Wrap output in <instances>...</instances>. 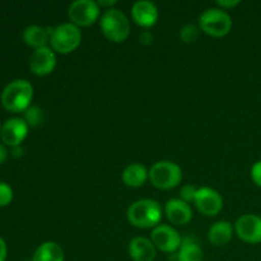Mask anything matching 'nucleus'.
<instances>
[{"mask_svg": "<svg viewBox=\"0 0 261 261\" xmlns=\"http://www.w3.org/2000/svg\"><path fill=\"white\" fill-rule=\"evenodd\" d=\"M2 126H3V125L0 124V134H2Z\"/></svg>", "mask_w": 261, "mask_h": 261, "instance_id": "nucleus-32", "label": "nucleus"}, {"mask_svg": "<svg viewBox=\"0 0 261 261\" xmlns=\"http://www.w3.org/2000/svg\"><path fill=\"white\" fill-rule=\"evenodd\" d=\"M28 125L22 117H12L7 120L2 126V138L3 144L8 147H19L20 143L27 138Z\"/></svg>", "mask_w": 261, "mask_h": 261, "instance_id": "nucleus-12", "label": "nucleus"}, {"mask_svg": "<svg viewBox=\"0 0 261 261\" xmlns=\"http://www.w3.org/2000/svg\"><path fill=\"white\" fill-rule=\"evenodd\" d=\"M126 217L137 228H155L162 219V206L153 199H140L127 208Z\"/></svg>", "mask_w": 261, "mask_h": 261, "instance_id": "nucleus-2", "label": "nucleus"}, {"mask_svg": "<svg viewBox=\"0 0 261 261\" xmlns=\"http://www.w3.org/2000/svg\"><path fill=\"white\" fill-rule=\"evenodd\" d=\"M50 33V47L55 53L68 55L79 47L82 42L81 28L73 23H63L54 28H47Z\"/></svg>", "mask_w": 261, "mask_h": 261, "instance_id": "nucleus-4", "label": "nucleus"}, {"mask_svg": "<svg viewBox=\"0 0 261 261\" xmlns=\"http://www.w3.org/2000/svg\"><path fill=\"white\" fill-rule=\"evenodd\" d=\"M7 158H8V150L7 148H5V144L0 143V165H3V163L5 162Z\"/></svg>", "mask_w": 261, "mask_h": 261, "instance_id": "nucleus-30", "label": "nucleus"}, {"mask_svg": "<svg viewBox=\"0 0 261 261\" xmlns=\"http://www.w3.org/2000/svg\"><path fill=\"white\" fill-rule=\"evenodd\" d=\"M70 23L76 27H89L101 17V8L93 0H75L68 8Z\"/></svg>", "mask_w": 261, "mask_h": 261, "instance_id": "nucleus-7", "label": "nucleus"}, {"mask_svg": "<svg viewBox=\"0 0 261 261\" xmlns=\"http://www.w3.org/2000/svg\"><path fill=\"white\" fill-rule=\"evenodd\" d=\"M232 18L221 8H209L199 17V27L212 37H224L232 30Z\"/></svg>", "mask_w": 261, "mask_h": 261, "instance_id": "nucleus-6", "label": "nucleus"}, {"mask_svg": "<svg viewBox=\"0 0 261 261\" xmlns=\"http://www.w3.org/2000/svg\"><path fill=\"white\" fill-rule=\"evenodd\" d=\"M33 99V87L25 79H15L3 89L0 102L7 111L12 114L24 112L31 107Z\"/></svg>", "mask_w": 261, "mask_h": 261, "instance_id": "nucleus-1", "label": "nucleus"}, {"mask_svg": "<svg viewBox=\"0 0 261 261\" xmlns=\"http://www.w3.org/2000/svg\"><path fill=\"white\" fill-rule=\"evenodd\" d=\"M139 40L143 45H150V43L153 42V35L150 32H148V31H144V32L140 35Z\"/></svg>", "mask_w": 261, "mask_h": 261, "instance_id": "nucleus-27", "label": "nucleus"}, {"mask_svg": "<svg viewBox=\"0 0 261 261\" xmlns=\"http://www.w3.org/2000/svg\"><path fill=\"white\" fill-rule=\"evenodd\" d=\"M99 27L105 37L115 43L124 42L130 36V20L124 12L116 8L106 9L102 13Z\"/></svg>", "mask_w": 261, "mask_h": 261, "instance_id": "nucleus-3", "label": "nucleus"}, {"mask_svg": "<svg viewBox=\"0 0 261 261\" xmlns=\"http://www.w3.org/2000/svg\"><path fill=\"white\" fill-rule=\"evenodd\" d=\"M7 254H8L7 244H5L4 240L0 237V261H5V259H7Z\"/></svg>", "mask_w": 261, "mask_h": 261, "instance_id": "nucleus-28", "label": "nucleus"}, {"mask_svg": "<svg viewBox=\"0 0 261 261\" xmlns=\"http://www.w3.org/2000/svg\"><path fill=\"white\" fill-rule=\"evenodd\" d=\"M43 112L40 107L37 106H31L30 109H27L24 111V116H23V120L27 122V125L30 127H37L40 126L43 122Z\"/></svg>", "mask_w": 261, "mask_h": 261, "instance_id": "nucleus-21", "label": "nucleus"}, {"mask_svg": "<svg viewBox=\"0 0 261 261\" xmlns=\"http://www.w3.org/2000/svg\"><path fill=\"white\" fill-rule=\"evenodd\" d=\"M196 193H198V189L195 188V186L193 185H185L181 188L180 190V199L181 200H184L185 203L190 204L193 203L194 200H195V196H196Z\"/></svg>", "mask_w": 261, "mask_h": 261, "instance_id": "nucleus-24", "label": "nucleus"}, {"mask_svg": "<svg viewBox=\"0 0 261 261\" xmlns=\"http://www.w3.org/2000/svg\"><path fill=\"white\" fill-rule=\"evenodd\" d=\"M13 189L8 184L0 182V206H8L13 200Z\"/></svg>", "mask_w": 261, "mask_h": 261, "instance_id": "nucleus-23", "label": "nucleus"}, {"mask_svg": "<svg viewBox=\"0 0 261 261\" xmlns=\"http://www.w3.org/2000/svg\"><path fill=\"white\" fill-rule=\"evenodd\" d=\"M200 27L195 24H185L180 31V38L185 43H194L198 41L199 36H200Z\"/></svg>", "mask_w": 261, "mask_h": 261, "instance_id": "nucleus-22", "label": "nucleus"}, {"mask_svg": "<svg viewBox=\"0 0 261 261\" xmlns=\"http://www.w3.org/2000/svg\"><path fill=\"white\" fill-rule=\"evenodd\" d=\"M251 178L255 185L261 188V160L257 161L251 168Z\"/></svg>", "mask_w": 261, "mask_h": 261, "instance_id": "nucleus-25", "label": "nucleus"}, {"mask_svg": "<svg viewBox=\"0 0 261 261\" xmlns=\"http://www.w3.org/2000/svg\"><path fill=\"white\" fill-rule=\"evenodd\" d=\"M176 257L177 261H203L204 254L198 242L191 239H184Z\"/></svg>", "mask_w": 261, "mask_h": 261, "instance_id": "nucleus-20", "label": "nucleus"}, {"mask_svg": "<svg viewBox=\"0 0 261 261\" xmlns=\"http://www.w3.org/2000/svg\"><path fill=\"white\" fill-rule=\"evenodd\" d=\"M97 3H98L99 8H107V9H112V7H114L117 2L116 0H106V2H105V0H99V2H97Z\"/></svg>", "mask_w": 261, "mask_h": 261, "instance_id": "nucleus-29", "label": "nucleus"}, {"mask_svg": "<svg viewBox=\"0 0 261 261\" xmlns=\"http://www.w3.org/2000/svg\"><path fill=\"white\" fill-rule=\"evenodd\" d=\"M194 204L203 216L216 217L223 209V198L214 189L200 188L198 189Z\"/></svg>", "mask_w": 261, "mask_h": 261, "instance_id": "nucleus-10", "label": "nucleus"}, {"mask_svg": "<svg viewBox=\"0 0 261 261\" xmlns=\"http://www.w3.org/2000/svg\"><path fill=\"white\" fill-rule=\"evenodd\" d=\"M234 227L232 226L231 222L228 221H219L214 223L209 228L208 239L212 245L217 247H223L229 244L233 236Z\"/></svg>", "mask_w": 261, "mask_h": 261, "instance_id": "nucleus-17", "label": "nucleus"}, {"mask_svg": "<svg viewBox=\"0 0 261 261\" xmlns=\"http://www.w3.org/2000/svg\"><path fill=\"white\" fill-rule=\"evenodd\" d=\"M217 4H218V7L221 8V9L226 10L237 7L239 4H241V2H240V0H219V2H217Z\"/></svg>", "mask_w": 261, "mask_h": 261, "instance_id": "nucleus-26", "label": "nucleus"}, {"mask_svg": "<svg viewBox=\"0 0 261 261\" xmlns=\"http://www.w3.org/2000/svg\"><path fill=\"white\" fill-rule=\"evenodd\" d=\"M56 61H58V58H56L55 51L46 46V47H41L33 51L32 55L30 56L28 65L35 75L46 76L55 70Z\"/></svg>", "mask_w": 261, "mask_h": 261, "instance_id": "nucleus-11", "label": "nucleus"}, {"mask_svg": "<svg viewBox=\"0 0 261 261\" xmlns=\"http://www.w3.org/2000/svg\"><path fill=\"white\" fill-rule=\"evenodd\" d=\"M150 240L154 244L155 249L166 254H173L182 244L180 233L168 224H158L155 228H153Z\"/></svg>", "mask_w": 261, "mask_h": 261, "instance_id": "nucleus-8", "label": "nucleus"}, {"mask_svg": "<svg viewBox=\"0 0 261 261\" xmlns=\"http://www.w3.org/2000/svg\"><path fill=\"white\" fill-rule=\"evenodd\" d=\"M234 232L246 244H261V217L256 214L241 216L234 223Z\"/></svg>", "mask_w": 261, "mask_h": 261, "instance_id": "nucleus-9", "label": "nucleus"}, {"mask_svg": "<svg viewBox=\"0 0 261 261\" xmlns=\"http://www.w3.org/2000/svg\"><path fill=\"white\" fill-rule=\"evenodd\" d=\"M165 214L168 221L176 226H186L193 219L190 204L181 199H170L165 205Z\"/></svg>", "mask_w": 261, "mask_h": 261, "instance_id": "nucleus-14", "label": "nucleus"}, {"mask_svg": "<svg viewBox=\"0 0 261 261\" xmlns=\"http://www.w3.org/2000/svg\"><path fill=\"white\" fill-rule=\"evenodd\" d=\"M23 41L25 45L37 50V48L47 46V43L50 42V33L47 28H43L41 25H28L23 31Z\"/></svg>", "mask_w": 261, "mask_h": 261, "instance_id": "nucleus-18", "label": "nucleus"}, {"mask_svg": "<svg viewBox=\"0 0 261 261\" xmlns=\"http://www.w3.org/2000/svg\"><path fill=\"white\" fill-rule=\"evenodd\" d=\"M160 13L154 3L149 0H140L134 3L132 8V18L139 27L149 28L157 23Z\"/></svg>", "mask_w": 261, "mask_h": 261, "instance_id": "nucleus-13", "label": "nucleus"}, {"mask_svg": "<svg viewBox=\"0 0 261 261\" xmlns=\"http://www.w3.org/2000/svg\"><path fill=\"white\" fill-rule=\"evenodd\" d=\"M129 256L133 261H154L157 249L152 240L145 237H134L129 244Z\"/></svg>", "mask_w": 261, "mask_h": 261, "instance_id": "nucleus-15", "label": "nucleus"}, {"mask_svg": "<svg viewBox=\"0 0 261 261\" xmlns=\"http://www.w3.org/2000/svg\"><path fill=\"white\" fill-rule=\"evenodd\" d=\"M149 180L160 190H171L182 181V170L172 161H158L150 167Z\"/></svg>", "mask_w": 261, "mask_h": 261, "instance_id": "nucleus-5", "label": "nucleus"}, {"mask_svg": "<svg viewBox=\"0 0 261 261\" xmlns=\"http://www.w3.org/2000/svg\"><path fill=\"white\" fill-rule=\"evenodd\" d=\"M12 155L13 157H15V158H19V157H22L23 155V148L20 147H14V148H12Z\"/></svg>", "mask_w": 261, "mask_h": 261, "instance_id": "nucleus-31", "label": "nucleus"}, {"mask_svg": "<svg viewBox=\"0 0 261 261\" xmlns=\"http://www.w3.org/2000/svg\"><path fill=\"white\" fill-rule=\"evenodd\" d=\"M64 259L65 255L63 247L56 242L47 241L36 249L32 261H64Z\"/></svg>", "mask_w": 261, "mask_h": 261, "instance_id": "nucleus-19", "label": "nucleus"}, {"mask_svg": "<svg viewBox=\"0 0 261 261\" xmlns=\"http://www.w3.org/2000/svg\"><path fill=\"white\" fill-rule=\"evenodd\" d=\"M122 182L132 189L142 188L149 178V171L142 163H132L122 171Z\"/></svg>", "mask_w": 261, "mask_h": 261, "instance_id": "nucleus-16", "label": "nucleus"}]
</instances>
